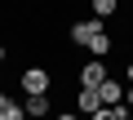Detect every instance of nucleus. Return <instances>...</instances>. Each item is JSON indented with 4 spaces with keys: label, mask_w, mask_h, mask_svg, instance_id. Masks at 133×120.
Instances as JSON below:
<instances>
[{
    "label": "nucleus",
    "mask_w": 133,
    "mask_h": 120,
    "mask_svg": "<svg viewBox=\"0 0 133 120\" xmlns=\"http://www.w3.org/2000/svg\"><path fill=\"white\" fill-rule=\"evenodd\" d=\"M120 120H133V116H129V111H124V116H120Z\"/></svg>",
    "instance_id": "nucleus-15"
},
{
    "label": "nucleus",
    "mask_w": 133,
    "mask_h": 120,
    "mask_svg": "<svg viewBox=\"0 0 133 120\" xmlns=\"http://www.w3.org/2000/svg\"><path fill=\"white\" fill-rule=\"evenodd\" d=\"M124 102H129V111H133V85H129V98H124Z\"/></svg>",
    "instance_id": "nucleus-12"
},
{
    "label": "nucleus",
    "mask_w": 133,
    "mask_h": 120,
    "mask_svg": "<svg viewBox=\"0 0 133 120\" xmlns=\"http://www.w3.org/2000/svg\"><path fill=\"white\" fill-rule=\"evenodd\" d=\"M58 120H80V116H71V111H66V116H58Z\"/></svg>",
    "instance_id": "nucleus-13"
},
{
    "label": "nucleus",
    "mask_w": 133,
    "mask_h": 120,
    "mask_svg": "<svg viewBox=\"0 0 133 120\" xmlns=\"http://www.w3.org/2000/svg\"><path fill=\"white\" fill-rule=\"evenodd\" d=\"M22 93H27V98H44V93H49V71H44V67L22 71Z\"/></svg>",
    "instance_id": "nucleus-1"
},
{
    "label": "nucleus",
    "mask_w": 133,
    "mask_h": 120,
    "mask_svg": "<svg viewBox=\"0 0 133 120\" xmlns=\"http://www.w3.org/2000/svg\"><path fill=\"white\" fill-rule=\"evenodd\" d=\"M0 120H5V116H0Z\"/></svg>",
    "instance_id": "nucleus-17"
},
{
    "label": "nucleus",
    "mask_w": 133,
    "mask_h": 120,
    "mask_svg": "<svg viewBox=\"0 0 133 120\" xmlns=\"http://www.w3.org/2000/svg\"><path fill=\"white\" fill-rule=\"evenodd\" d=\"M111 76H107V67H102V58H93V62H84V71H80V85L84 89H102Z\"/></svg>",
    "instance_id": "nucleus-2"
},
{
    "label": "nucleus",
    "mask_w": 133,
    "mask_h": 120,
    "mask_svg": "<svg viewBox=\"0 0 133 120\" xmlns=\"http://www.w3.org/2000/svg\"><path fill=\"white\" fill-rule=\"evenodd\" d=\"M98 98H102V107H124V85H115V80H107L102 89H98Z\"/></svg>",
    "instance_id": "nucleus-4"
},
{
    "label": "nucleus",
    "mask_w": 133,
    "mask_h": 120,
    "mask_svg": "<svg viewBox=\"0 0 133 120\" xmlns=\"http://www.w3.org/2000/svg\"><path fill=\"white\" fill-rule=\"evenodd\" d=\"M129 85H133V62H129Z\"/></svg>",
    "instance_id": "nucleus-14"
},
{
    "label": "nucleus",
    "mask_w": 133,
    "mask_h": 120,
    "mask_svg": "<svg viewBox=\"0 0 133 120\" xmlns=\"http://www.w3.org/2000/svg\"><path fill=\"white\" fill-rule=\"evenodd\" d=\"M27 116H49V98H27Z\"/></svg>",
    "instance_id": "nucleus-6"
},
{
    "label": "nucleus",
    "mask_w": 133,
    "mask_h": 120,
    "mask_svg": "<svg viewBox=\"0 0 133 120\" xmlns=\"http://www.w3.org/2000/svg\"><path fill=\"white\" fill-rule=\"evenodd\" d=\"M120 116H124V107H102L93 120H120Z\"/></svg>",
    "instance_id": "nucleus-10"
},
{
    "label": "nucleus",
    "mask_w": 133,
    "mask_h": 120,
    "mask_svg": "<svg viewBox=\"0 0 133 120\" xmlns=\"http://www.w3.org/2000/svg\"><path fill=\"white\" fill-rule=\"evenodd\" d=\"M0 58H5V45H0Z\"/></svg>",
    "instance_id": "nucleus-16"
},
{
    "label": "nucleus",
    "mask_w": 133,
    "mask_h": 120,
    "mask_svg": "<svg viewBox=\"0 0 133 120\" xmlns=\"http://www.w3.org/2000/svg\"><path fill=\"white\" fill-rule=\"evenodd\" d=\"M115 14V0H93V18L102 22V18H111Z\"/></svg>",
    "instance_id": "nucleus-7"
},
{
    "label": "nucleus",
    "mask_w": 133,
    "mask_h": 120,
    "mask_svg": "<svg viewBox=\"0 0 133 120\" xmlns=\"http://www.w3.org/2000/svg\"><path fill=\"white\" fill-rule=\"evenodd\" d=\"M5 107H9V98H5V89H0V116H5Z\"/></svg>",
    "instance_id": "nucleus-11"
},
{
    "label": "nucleus",
    "mask_w": 133,
    "mask_h": 120,
    "mask_svg": "<svg viewBox=\"0 0 133 120\" xmlns=\"http://www.w3.org/2000/svg\"><path fill=\"white\" fill-rule=\"evenodd\" d=\"M93 36H102V22H98V18H89V22H76V27H71V40H76V45H89Z\"/></svg>",
    "instance_id": "nucleus-3"
},
{
    "label": "nucleus",
    "mask_w": 133,
    "mask_h": 120,
    "mask_svg": "<svg viewBox=\"0 0 133 120\" xmlns=\"http://www.w3.org/2000/svg\"><path fill=\"white\" fill-rule=\"evenodd\" d=\"M89 49H93V58L111 53V40H107V31H102V36H93V40H89Z\"/></svg>",
    "instance_id": "nucleus-8"
},
{
    "label": "nucleus",
    "mask_w": 133,
    "mask_h": 120,
    "mask_svg": "<svg viewBox=\"0 0 133 120\" xmlns=\"http://www.w3.org/2000/svg\"><path fill=\"white\" fill-rule=\"evenodd\" d=\"M76 102H80V111H84L89 120L102 111V98H98V89H80V98H76Z\"/></svg>",
    "instance_id": "nucleus-5"
},
{
    "label": "nucleus",
    "mask_w": 133,
    "mask_h": 120,
    "mask_svg": "<svg viewBox=\"0 0 133 120\" xmlns=\"http://www.w3.org/2000/svg\"><path fill=\"white\" fill-rule=\"evenodd\" d=\"M5 120H27V107H22V102H9V107H5Z\"/></svg>",
    "instance_id": "nucleus-9"
}]
</instances>
